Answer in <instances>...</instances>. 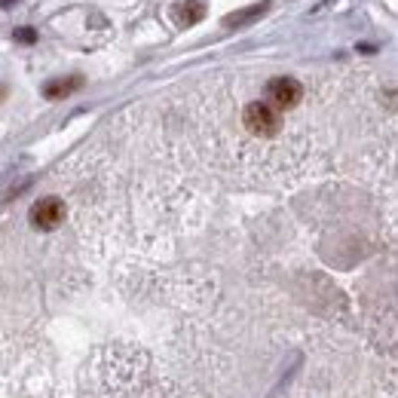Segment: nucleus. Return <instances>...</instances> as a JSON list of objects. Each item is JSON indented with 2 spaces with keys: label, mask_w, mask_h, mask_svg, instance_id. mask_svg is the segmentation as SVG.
<instances>
[{
  "label": "nucleus",
  "mask_w": 398,
  "mask_h": 398,
  "mask_svg": "<svg viewBox=\"0 0 398 398\" xmlns=\"http://www.w3.org/2000/svg\"><path fill=\"white\" fill-rule=\"evenodd\" d=\"M242 126L254 138H276L282 132L285 120L282 110H276L270 101H249L242 108Z\"/></svg>",
  "instance_id": "nucleus-1"
},
{
  "label": "nucleus",
  "mask_w": 398,
  "mask_h": 398,
  "mask_svg": "<svg viewBox=\"0 0 398 398\" xmlns=\"http://www.w3.org/2000/svg\"><path fill=\"white\" fill-rule=\"evenodd\" d=\"M77 89H83V77L74 74V77H62V80H52L43 86V95H47L49 101H58V99H68L71 92H77Z\"/></svg>",
  "instance_id": "nucleus-6"
},
{
  "label": "nucleus",
  "mask_w": 398,
  "mask_h": 398,
  "mask_svg": "<svg viewBox=\"0 0 398 398\" xmlns=\"http://www.w3.org/2000/svg\"><path fill=\"white\" fill-rule=\"evenodd\" d=\"M266 10H270V0H260V3H251V6H245V10H236V12H230V16H224V28H245V25L258 22Z\"/></svg>",
  "instance_id": "nucleus-4"
},
{
  "label": "nucleus",
  "mask_w": 398,
  "mask_h": 398,
  "mask_svg": "<svg viewBox=\"0 0 398 398\" xmlns=\"http://www.w3.org/2000/svg\"><path fill=\"white\" fill-rule=\"evenodd\" d=\"M64 199L62 197H43V199H37L34 206H31V212H28V218H31V227L34 230H43V233H52V230H58V227L64 224Z\"/></svg>",
  "instance_id": "nucleus-2"
},
{
  "label": "nucleus",
  "mask_w": 398,
  "mask_h": 398,
  "mask_svg": "<svg viewBox=\"0 0 398 398\" xmlns=\"http://www.w3.org/2000/svg\"><path fill=\"white\" fill-rule=\"evenodd\" d=\"M3 95H6V89H3V86H0V99H3Z\"/></svg>",
  "instance_id": "nucleus-9"
},
{
  "label": "nucleus",
  "mask_w": 398,
  "mask_h": 398,
  "mask_svg": "<svg viewBox=\"0 0 398 398\" xmlns=\"http://www.w3.org/2000/svg\"><path fill=\"white\" fill-rule=\"evenodd\" d=\"M12 40L25 43V47H34V43H37V31L28 28V25H25V28H16V31H12Z\"/></svg>",
  "instance_id": "nucleus-7"
},
{
  "label": "nucleus",
  "mask_w": 398,
  "mask_h": 398,
  "mask_svg": "<svg viewBox=\"0 0 398 398\" xmlns=\"http://www.w3.org/2000/svg\"><path fill=\"white\" fill-rule=\"evenodd\" d=\"M172 16H175V22H178L181 28H193L197 22H202V18H206V6H202L199 0L175 3V6H172Z\"/></svg>",
  "instance_id": "nucleus-5"
},
{
  "label": "nucleus",
  "mask_w": 398,
  "mask_h": 398,
  "mask_svg": "<svg viewBox=\"0 0 398 398\" xmlns=\"http://www.w3.org/2000/svg\"><path fill=\"white\" fill-rule=\"evenodd\" d=\"M266 101L276 110H295L303 101V83L295 77H273L266 83Z\"/></svg>",
  "instance_id": "nucleus-3"
},
{
  "label": "nucleus",
  "mask_w": 398,
  "mask_h": 398,
  "mask_svg": "<svg viewBox=\"0 0 398 398\" xmlns=\"http://www.w3.org/2000/svg\"><path fill=\"white\" fill-rule=\"evenodd\" d=\"M12 3H16V0H0V6H3V10H6V6H12Z\"/></svg>",
  "instance_id": "nucleus-8"
}]
</instances>
